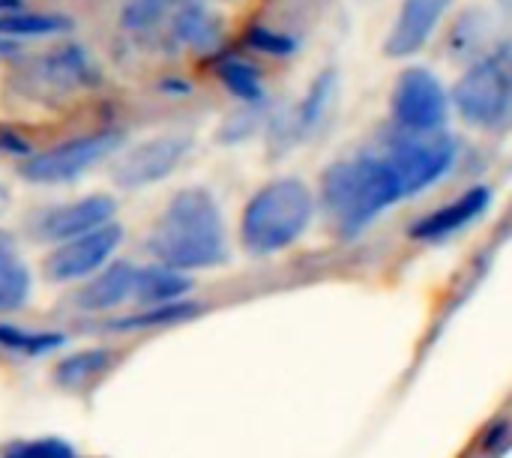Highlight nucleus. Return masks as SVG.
<instances>
[{"label":"nucleus","mask_w":512,"mask_h":458,"mask_svg":"<svg viewBox=\"0 0 512 458\" xmlns=\"http://www.w3.org/2000/svg\"><path fill=\"white\" fill-rule=\"evenodd\" d=\"M144 246L153 261L183 273L225 264L231 246L219 198L207 186L177 189L156 213Z\"/></svg>","instance_id":"obj_1"},{"label":"nucleus","mask_w":512,"mask_h":458,"mask_svg":"<svg viewBox=\"0 0 512 458\" xmlns=\"http://www.w3.org/2000/svg\"><path fill=\"white\" fill-rule=\"evenodd\" d=\"M213 72H216L219 84L231 93V99L237 105H267L270 102L264 69L258 66L255 57L219 51L213 57Z\"/></svg>","instance_id":"obj_18"},{"label":"nucleus","mask_w":512,"mask_h":458,"mask_svg":"<svg viewBox=\"0 0 512 458\" xmlns=\"http://www.w3.org/2000/svg\"><path fill=\"white\" fill-rule=\"evenodd\" d=\"M0 458H78L75 450L57 438H39V441H18L3 450Z\"/></svg>","instance_id":"obj_27"},{"label":"nucleus","mask_w":512,"mask_h":458,"mask_svg":"<svg viewBox=\"0 0 512 458\" xmlns=\"http://www.w3.org/2000/svg\"><path fill=\"white\" fill-rule=\"evenodd\" d=\"M336 102H339V75L336 69H321L294 105L270 111V120L264 126L270 147L282 156L297 144H306L315 135H321L336 111Z\"/></svg>","instance_id":"obj_9"},{"label":"nucleus","mask_w":512,"mask_h":458,"mask_svg":"<svg viewBox=\"0 0 512 458\" xmlns=\"http://www.w3.org/2000/svg\"><path fill=\"white\" fill-rule=\"evenodd\" d=\"M123 237L126 234L120 222H105L87 234L54 243L42 258V276L51 285L84 282L93 273H99L108 261H114L117 249L123 246Z\"/></svg>","instance_id":"obj_10"},{"label":"nucleus","mask_w":512,"mask_h":458,"mask_svg":"<svg viewBox=\"0 0 512 458\" xmlns=\"http://www.w3.org/2000/svg\"><path fill=\"white\" fill-rule=\"evenodd\" d=\"M318 210L342 237L363 234L387 210L405 201L399 177L381 147L333 159L318 180Z\"/></svg>","instance_id":"obj_2"},{"label":"nucleus","mask_w":512,"mask_h":458,"mask_svg":"<svg viewBox=\"0 0 512 458\" xmlns=\"http://www.w3.org/2000/svg\"><path fill=\"white\" fill-rule=\"evenodd\" d=\"M96 63L81 45L63 42L33 57L30 78L42 90V96H69L81 87L96 84Z\"/></svg>","instance_id":"obj_13"},{"label":"nucleus","mask_w":512,"mask_h":458,"mask_svg":"<svg viewBox=\"0 0 512 458\" xmlns=\"http://www.w3.org/2000/svg\"><path fill=\"white\" fill-rule=\"evenodd\" d=\"M246 45L252 54L258 57H267V60H291L300 48V42L285 33V30H276V27H267V24H255L249 27L246 33Z\"/></svg>","instance_id":"obj_25"},{"label":"nucleus","mask_w":512,"mask_h":458,"mask_svg":"<svg viewBox=\"0 0 512 458\" xmlns=\"http://www.w3.org/2000/svg\"><path fill=\"white\" fill-rule=\"evenodd\" d=\"M192 288H195V279L189 273L153 261L147 267H138L132 300L138 306H168V303H180Z\"/></svg>","instance_id":"obj_21"},{"label":"nucleus","mask_w":512,"mask_h":458,"mask_svg":"<svg viewBox=\"0 0 512 458\" xmlns=\"http://www.w3.org/2000/svg\"><path fill=\"white\" fill-rule=\"evenodd\" d=\"M492 3H495V9H498L501 15L512 18V0H492Z\"/></svg>","instance_id":"obj_29"},{"label":"nucleus","mask_w":512,"mask_h":458,"mask_svg":"<svg viewBox=\"0 0 512 458\" xmlns=\"http://www.w3.org/2000/svg\"><path fill=\"white\" fill-rule=\"evenodd\" d=\"M6 207H9V189L0 183V216L6 213Z\"/></svg>","instance_id":"obj_30"},{"label":"nucleus","mask_w":512,"mask_h":458,"mask_svg":"<svg viewBox=\"0 0 512 458\" xmlns=\"http://www.w3.org/2000/svg\"><path fill=\"white\" fill-rule=\"evenodd\" d=\"M198 309L195 306H186L183 300L180 303H168V306H141L138 315H126V318H117L114 324H108L111 330H120V333H135V330H153V327H165V324H180L186 318H192Z\"/></svg>","instance_id":"obj_24"},{"label":"nucleus","mask_w":512,"mask_h":458,"mask_svg":"<svg viewBox=\"0 0 512 458\" xmlns=\"http://www.w3.org/2000/svg\"><path fill=\"white\" fill-rule=\"evenodd\" d=\"M111 366V351L105 348H87V351H75L66 360L57 363L54 369V381L63 390H81L84 384H90L99 372H105Z\"/></svg>","instance_id":"obj_23"},{"label":"nucleus","mask_w":512,"mask_h":458,"mask_svg":"<svg viewBox=\"0 0 512 458\" xmlns=\"http://www.w3.org/2000/svg\"><path fill=\"white\" fill-rule=\"evenodd\" d=\"M66 345L63 333L54 330H30V327H18L9 321H0V348L18 357H45L57 348Z\"/></svg>","instance_id":"obj_22"},{"label":"nucleus","mask_w":512,"mask_h":458,"mask_svg":"<svg viewBox=\"0 0 512 458\" xmlns=\"http://www.w3.org/2000/svg\"><path fill=\"white\" fill-rule=\"evenodd\" d=\"M492 207V189L489 186H468L459 195H453L450 201L432 207L429 213H423L414 225H411V237L420 243H438L447 240L465 228H471L477 219H483V213Z\"/></svg>","instance_id":"obj_14"},{"label":"nucleus","mask_w":512,"mask_h":458,"mask_svg":"<svg viewBox=\"0 0 512 458\" xmlns=\"http://www.w3.org/2000/svg\"><path fill=\"white\" fill-rule=\"evenodd\" d=\"M135 276L138 264L132 261H108L99 273L81 282V288L72 294L75 309L99 315V312H114L123 303L132 300L135 294Z\"/></svg>","instance_id":"obj_16"},{"label":"nucleus","mask_w":512,"mask_h":458,"mask_svg":"<svg viewBox=\"0 0 512 458\" xmlns=\"http://www.w3.org/2000/svg\"><path fill=\"white\" fill-rule=\"evenodd\" d=\"M123 144L126 132L120 126L87 129L24 156L18 162V177L30 186H69L105 165Z\"/></svg>","instance_id":"obj_5"},{"label":"nucleus","mask_w":512,"mask_h":458,"mask_svg":"<svg viewBox=\"0 0 512 458\" xmlns=\"http://www.w3.org/2000/svg\"><path fill=\"white\" fill-rule=\"evenodd\" d=\"M18 48L21 45H15V42H9V39L0 36V57H12V54H18Z\"/></svg>","instance_id":"obj_28"},{"label":"nucleus","mask_w":512,"mask_h":458,"mask_svg":"<svg viewBox=\"0 0 512 458\" xmlns=\"http://www.w3.org/2000/svg\"><path fill=\"white\" fill-rule=\"evenodd\" d=\"M114 213H117V201L108 192H90L81 198L39 207L27 219V231L33 240L54 246V243L72 240L78 234H87L105 222H114Z\"/></svg>","instance_id":"obj_12"},{"label":"nucleus","mask_w":512,"mask_h":458,"mask_svg":"<svg viewBox=\"0 0 512 458\" xmlns=\"http://www.w3.org/2000/svg\"><path fill=\"white\" fill-rule=\"evenodd\" d=\"M453 114L477 132H504L512 123V42H495L465 63L450 87Z\"/></svg>","instance_id":"obj_4"},{"label":"nucleus","mask_w":512,"mask_h":458,"mask_svg":"<svg viewBox=\"0 0 512 458\" xmlns=\"http://www.w3.org/2000/svg\"><path fill=\"white\" fill-rule=\"evenodd\" d=\"M381 150L399 177L405 201L444 183L459 168V159H462V141L450 129L426 132V135L393 132L381 144Z\"/></svg>","instance_id":"obj_6"},{"label":"nucleus","mask_w":512,"mask_h":458,"mask_svg":"<svg viewBox=\"0 0 512 458\" xmlns=\"http://www.w3.org/2000/svg\"><path fill=\"white\" fill-rule=\"evenodd\" d=\"M183 0H129L120 21L129 33H147L168 21V15L180 6Z\"/></svg>","instance_id":"obj_26"},{"label":"nucleus","mask_w":512,"mask_h":458,"mask_svg":"<svg viewBox=\"0 0 512 458\" xmlns=\"http://www.w3.org/2000/svg\"><path fill=\"white\" fill-rule=\"evenodd\" d=\"M72 30V18L48 9H33L24 3L0 6V36L21 45L27 39H54Z\"/></svg>","instance_id":"obj_19"},{"label":"nucleus","mask_w":512,"mask_h":458,"mask_svg":"<svg viewBox=\"0 0 512 458\" xmlns=\"http://www.w3.org/2000/svg\"><path fill=\"white\" fill-rule=\"evenodd\" d=\"M456 0H399L384 39L381 51L387 60H414L423 54L438 36L441 27L450 21Z\"/></svg>","instance_id":"obj_11"},{"label":"nucleus","mask_w":512,"mask_h":458,"mask_svg":"<svg viewBox=\"0 0 512 458\" xmlns=\"http://www.w3.org/2000/svg\"><path fill=\"white\" fill-rule=\"evenodd\" d=\"M33 273L12 231L0 228V312H18L30 303Z\"/></svg>","instance_id":"obj_20"},{"label":"nucleus","mask_w":512,"mask_h":458,"mask_svg":"<svg viewBox=\"0 0 512 458\" xmlns=\"http://www.w3.org/2000/svg\"><path fill=\"white\" fill-rule=\"evenodd\" d=\"M168 39L195 57H216L225 42V21L204 0H183L168 15Z\"/></svg>","instance_id":"obj_15"},{"label":"nucleus","mask_w":512,"mask_h":458,"mask_svg":"<svg viewBox=\"0 0 512 458\" xmlns=\"http://www.w3.org/2000/svg\"><path fill=\"white\" fill-rule=\"evenodd\" d=\"M441 39L453 60L471 63L495 45V18L480 6H468L444 24Z\"/></svg>","instance_id":"obj_17"},{"label":"nucleus","mask_w":512,"mask_h":458,"mask_svg":"<svg viewBox=\"0 0 512 458\" xmlns=\"http://www.w3.org/2000/svg\"><path fill=\"white\" fill-rule=\"evenodd\" d=\"M195 147V138L189 132H156L141 141H126L111 159H108V174L114 186L126 192L150 189L171 174L180 171V165L189 159Z\"/></svg>","instance_id":"obj_8"},{"label":"nucleus","mask_w":512,"mask_h":458,"mask_svg":"<svg viewBox=\"0 0 512 458\" xmlns=\"http://www.w3.org/2000/svg\"><path fill=\"white\" fill-rule=\"evenodd\" d=\"M318 216L315 189L297 174H279L261 183L243 204L237 237L246 255L270 258L306 237Z\"/></svg>","instance_id":"obj_3"},{"label":"nucleus","mask_w":512,"mask_h":458,"mask_svg":"<svg viewBox=\"0 0 512 458\" xmlns=\"http://www.w3.org/2000/svg\"><path fill=\"white\" fill-rule=\"evenodd\" d=\"M387 117L393 132H441L453 117L450 87L441 81L435 69L411 63L393 78V87L387 93Z\"/></svg>","instance_id":"obj_7"}]
</instances>
